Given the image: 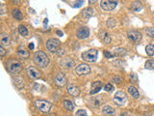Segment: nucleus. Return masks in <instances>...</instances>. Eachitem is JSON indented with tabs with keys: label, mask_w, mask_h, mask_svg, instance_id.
I'll list each match as a JSON object with an SVG mask.
<instances>
[{
	"label": "nucleus",
	"mask_w": 154,
	"mask_h": 116,
	"mask_svg": "<svg viewBox=\"0 0 154 116\" xmlns=\"http://www.w3.org/2000/svg\"><path fill=\"white\" fill-rule=\"evenodd\" d=\"M34 61H35V63L39 66V67L44 68L48 65L49 58L44 52L38 51V52H36L35 55H34Z\"/></svg>",
	"instance_id": "f257e3e1"
},
{
	"label": "nucleus",
	"mask_w": 154,
	"mask_h": 116,
	"mask_svg": "<svg viewBox=\"0 0 154 116\" xmlns=\"http://www.w3.org/2000/svg\"><path fill=\"white\" fill-rule=\"evenodd\" d=\"M7 69L9 72H11L12 74H18L22 69L21 67V64L18 60H15V59H10L8 60L7 62Z\"/></svg>",
	"instance_id": "f03ea898"
},
{
	"label": "nucleus",
	"mask_w": 154,
	"mask_h": 116,
	"mask_svg": "<svg viewBox=\"0 0 154 116\" xmlns=\"http://www.w3.org/2000/svg\"><path fill=\"white\" fill-rule=\"evenodd\" d=\"M35 105H36L37 109L42 113H48L52 107L51 103L44 101V100H39V101H36Z\"/></svg>",
	"instance_id": "7ed1b4c3"
},
{
	"label": "nucleus",
	"mask_w": 154,
	"mask_h": 116,
	"mask_svg": "<svg viewBox=\"0 0 154 116\" xmlns=\"http://www.w3.org/2000/svg\"><path fill=\"white\" fill-rule=\"evenodd\" d=\"M97 55H98L97 51H95V49H89V51L82 53V59H83L84 61L92 63L96 60Z\"/></svg>",
	"instance_id": "20e7f679"
},
{
	"label": "nucleus",
	"mask_w": 154,
	"mask_h": 116,
	"mask_svg": "<svg viewBox=\"0 0 154 116\" xmlns=\"http://www.w3.org/2000/svg\"><path fill=\"white\" fill-rule=\"evenodd\" d=\"M114 102L116 103L117 105L119 107H123L127 102V96L126 94L123 91L117 92L116 95L114 96Z\"/></svg>",
	"instance_id": "39448f33"
},
{
	"label": "nucleus",
	"mask_w": 154,
	"mask_h": 116,
	"mask_svg": "<svg viewBox=\"0 0 154 116\" xmlns=\"http://www.w3.org/2000/svg\"><path fill=\"white\" fill-rule=\"evenodd\" d=\"M100 5L104 11H112L118 6V0H101Z\"/></svg>",
	"instance_id": "423d86ee"
},
{
	"label": "nucleus",
	"mask_w": 154,
	"mask_h": 116,
	"mask_svg": "<svg viewBox=\"0 0 154 116\" xmlns=\"http://www.w3.org/2000/svg\"><path fill=\"white\" fill-rule=\"evenodd\" d=\"M46 47L49 51L57 52L59 51V47H60V41L54 38L49 39V40L46 42Z\"/></svg>",
	"instance_id": "0eeeda50"
},
{
	"label": "nucleus",
	"mask_w": 154,
	"mask_h": 116,
	"mask_svg": "<svg viewBox=\"0 0 154 116\" xmlns=\"http://www.w3.org/2000/svg\"><path fill=\"white\" fill-rule=\"evenodd\" d=\"M127 36H128V39L130 41H132L135 44H138L142 41V33L139 32L137 30H129L127 32Z\"/></svg>",
	"instance_id": "6e6552de"
},
{
	"label": "nucleus",
	"mask_w": 154,
	"mask_h": 116,
	"mask_svg": "<svg viewBox=\"0 0 154 116\" xmlns=\"http://www.w3.org/2000/svg\"><path fill=\"white\" fill-rule=\"evenodd\" d=\"M91 72V68L90 66H88L87 64H80L79 66H77L75 68V73L79 76H83V75H87Z\"/></svg>",
	"instance_id": "1a4fd4ad"
},
{
	"label": "nucleus",
	"mask_w": 154,
	"mask_h": 116,
	"mask_svg": "<svg viewBox=\"0 0 154 116\" xmlns=\"http://www.w3.org/2000/svg\"><path fill=\"white\" fill-rule=\"evenodd\" d=\"M90 35V29L86 27V26H82L77 30L76 32V36L78 39H81V40H83V39H86L88 38Z\"/></svg>",
	"instance_id": "9d476101"
},
{
	"label": "nucleus",
	"mask_w": 154,
	"mask_h": 116,
	"mask_svg": "<svg viewBox=\"0 0 154 116\" xmlns=\"http://www.w3.org/2000/svg\"><path fill=\"white\" fill-rule=\"evenodd\" d=\"M26 74H27V76L30 78H32V80H36V78L41 76V72L34 67H28L27 70H26Z\"/></svg>",
	"instance_id": "9b49d317"
},
{
	"label": "nucleus",
	"mask_w": 154,
	"mask_h": 116,
	"mask_svg": "<svg viewBox=\"0 0 154 116\" xmlns=\"http://www.w3.org/2000/svg\"><path fill=\"white\" fill-rule=\"evenodd\" d=\"M67 90L68 92V94L73 97H77L79 94H80V89H79L77 86L73 85V84H68L67 87Z\"/></svg>",
	"instance_id": "f8f14e48"
},
{
	"label": "nucleus",
	"mask_w": 154,
	"mask_h": 116,
	"mask_svg": "<svg viewBox=\"0 0 154 116\" xmlns=\"http://www.w3.org/2000/svg\"><path fill=\"white\" fill-rule=\"evenodd\" d=\"M98 36H99V39L101 40L104 44H110L111 43V37L109 35V33L107 31L105 30H101L98 34Z\"/></svg>",
	"instance_id": "ddd939ff"
},
{
	"label": "nucleus",
	"mask_w": 154,
	"mask_h": 116,
	"mask_svg": "<svg viewBox=\"0 0 154 116\" xmlns=\"http://www.w3.org/2000/svg\"><path fill=\"white\" fill-rule=\"evenodd\" d=\"M67 83V78L64 74H58L55 78V84L58 86H64Z\"/></svg>",
	"instance_id": "4468645a"
},
{
	"label": "nucleus",
	"mask_w": 154,
	"mask_h": 116,
	"mask_svg": "<svg viewBox=\"0 0 154 116\" xmlns=\"http://www.w3.org/2000/svg\"><path fill=\"white\" fill-rule=\"evenodd\" d=\"M89 103L92 107H98L100 105H102L104 103V100H103L102 97H94V98L90 100Z\"/></svg>",
	"instance_id": "2eb2a0df"
},
{
	"label": "nucleus",
	"mask_w": 154,
	"mask_h": 116,
	"mask_svg": "<svg viewBox=\"0 0 154 116\" xmlns=\"http://www.w3.org/2000/svg\"><path fill=\"white\" fill-rule=\"evenodd\" d=\"M102 84H103L102 81H100V80L94 81V82L92 84V90L90 91V94L94 95V94H96L97 92H99L102 87Z\"/></svg>",
	"instance_id": "dca6fc26"
},
{
	"label": "nucleus",
	"mask_w": 154,
	"mask_h": 116,
	"mask_svg": "<svg viewBox=\"0 0 154 116\" xmlns=\"http://www.w3.org/2000/svg\"><path fill=\"white\" fill-rule=\"evenodd\" d=\"M0 43H1V46L3 47H7L10 45V37L7 35V34H1L0 36Z\"/></svg>",
	"instance_id": "f3484780"
},
{
	"label": "nucleus",
	"mask_w": 154,
	"mask_h": 116,
	"mask_svg": "<svg viewBox=\"0 0 154 116\" xmlns=\"http://www.w3.org/2000/svg\"><path fill=\"white\" fill-rule=\"evenodd\" d=\"M102 112H103V114H105L107 116H113L115 114V109H114L112 107H110V105H105V107H103V109H102Z\"/></svg>",
	"instance_id": "a211bd4d"
},
{
	"label": "nucleus",
	"mask_w": 154,
	"mask_h": 116,
	"mask_svg": "<svg viewBox=\"0 0 154 116\" xmlns=\"http://www.w3.org/2000/svg\"><path fill=\"white\" fill-rule=\"evenodd\" d=\"M61 65H63L64 67L66 68H71L75 65V63H74L73 60L70 59V58H65V59L61 61Z\"/></svg>",
	"instance_id": "6ab92c4d"
},
{
	"label": "nucleus",
	"mask_w": 154,
	"mask_h": 116,
	"mask_svg": "<svg viewBox=\"0 0 154 116\" xmlns=\"http://www.w3.org/2000/svg\"><path fill=\"white\" fill-rule=\"evenodd\" d=\"M128 93L135 99H139L140 98L139 91L137 90V88L135 86H129L128 87Z\"/></svg>",
	"instance_id": "aec40b11"
},
{
	"label": "nucleus",
	"mask_w": 154,
	"mask_h": 116,
	"mask_svg": "<svg viewBox=\"0 0 154 116\" xmlns=\"http://www.w3.org/2000/svg\"><path fill=\"white\" fill-rule=\"evenodd\" d=\"M131 9L134 12H139L143 9V4L141 1H134L131 5Z\"/></svg>",
	"instance_id": "412c9836"
},
{
	"label": "nucleus",
	"mask_w": 154,
	"mask_h": 116,
	"mask_svg": "<svg viewBox=\"0 0 154 116\" xmlns=\"http://www.w3.org/2000/svg\"><path fill=\"white\" fill-rule=\"evenodd\" d=\"M17 55L19 56L20 58H22V59H27L29 58V51H26L25 49H19L17 51Z\"/></svg>",
	"instance_id": "4be33fe9"
},
{
	"label": "nucleus",
	"mask_w": 154,
	"mask_h": 116,
	"mask_svg": "<svg viewBox=\"0 0 154 116\" xmlns=\"http://www.w3.org/2000/svg\"><path fill=\"white\" fill-rule=\"evenodd\" d=\"M63 105H64V107H65L67 110H68V111H72V110L74 109L73 103L68 101V100H65V101L63 102Z\"/></svg>",
	"instance_id": "5701e85b"
},
{
	"label": "nucleus",
	"mask_w": 154,
	"mask_h": 116,
	"mask_svg": "<svg viewBox=\"0 0 154 116\" xmlns=\"http://www.w3.org/2000/svg\"><path fill=\"white\" fill-rule=\"evenodd\" d=\"M92 15H94V10H92V8H86V9L83 10V12H82V16H83L85 18H90Z\"/></svg>",
	"instance_id": "b1692460"
},
{
	"label": "nucleus",
	"mask_w": 154,
	"mask_h": 116,
	"mask_svg": "<svg viewBox=\"0 0 154 116\" xmlns=\"http://www.w3.org/2000/svg\"><path fill=\"white\" fill-rule=\"evenodd\" d=\"M12 14H13V17H14V18H15V20H22V18H23V16H22V14H21V12H20L18 9H15V10H13Z\"/></svg>",
	"instance_id": "393cba45"
},
{
	"label": "nucleus",
	"mask_w": 154,
	"mask_h": 116,
	"mask_svg": "<svg viewBox=\"0 0 154 116\" xmlns=\"http://www.w3.org/2000/svg\"><path fill=\"white\" fill-rule=\"evenodd\" d=\"M18 32L22 36H25V37L28 36V30L24 25H19V27H18Z\"/></svg>",
	"instance_id": "a878e982"
},
{
	"label": "nucleus",
	"mask_w": 154,
	"mask_h": 116,
	"mask_svg": "<svg viewBox=\"0 0 154 116\" xmlns=\"http://www.w3.org/2000/svg\"><path fill=\"white\" fill-rule=\"evenodd\" d=\"M145 51H147V55H149V56H152L154 55V46L153 45H148L145 47Z\"/></svg>",
	"instance_id": "bb28decb"
},
{
	"label": "nucleus",
	"mask_w": 154,
	"mask_h": 116,
	"mask_svg": "<svg viewBox=\"0 0 154 116\" xmlns=\"http://www.w3.org/2000/svg\"><path fill=\"white\" fill-rule=\"evenodd\" d=\"M114 54L117 55V56H123V55L126 54V51L124 49H117L114 51Z\"/></svg>",
	"instance_id": "cd10ccee"
},
{
	"label": "nucleus",
	"mask_w": 154,
	"mask_h": 116,
	"mask_svg": "<svg viewBox=\"0 0 154 116\" xmlns=\"http://www.w3.org/2000/svg\"><path fill=\"white\" fill-rule=\"evenodd\" d=\"M145 69H148V70H152L154 69V61L153 60H148V61L145 62Z\"/></svg>",
	"instance_id": "c85d7f7f"
},
{
	"label": "nucleus",
	"mask_w": 154,
	"mask_h": 116,
	"mask_svg": "<svg viewBox=\"0 0 154 116\" xmlns=\"http://www.w3.org/2000/svg\"><path fill=\"white\" fill-rule=\"evenodd\" d=\"M145 32L151 38H154V27H147L145 28Z\"/></svg>",
	"instance_id": "c756f323"
},
{
	"label": "nucleus",
	"mask_w": 154,
	"mask_h": 116,
	"mask_svg": "<svg viewBox=\"0 0 154 116\" xmlns=\"http://www.w3.org/2000/svg\"><path fill=\"white\" fill-rule=\"evenodd\" d=\"M107 25H108L110 28H114V27H115V25H116V20H115V18H109L108 22H107Z\"/></svg>",
	"instance_id": "7c9ffc66"
},
{
	"label": "nucleus",
	"mask_w": 154,
	"mask_h": 116,
	"mask_svg": "<svg viewBox=\"0 0 154 116\" xmlns=\"http://www.w3.org/2000/svg\"><path fill=\"white\" fill-rule=\"evenodd\" d=\"M104 89H105V91H107V92H112L114 90V87L111 83H107V84H105Z\"/></svg>",
	"instance_id": "2f4dec72"
},
{
	"label": "nucleus",
	"mask_w": 154,
	"mask_h": 116,
	"mask_svg": "<svg viewBox=\"0 0 154 116\" xmlns=\"http://www.w3.org/2000/svg\"><path fill=\"white\" fill-rule=\"evenodd\" d=\"M76 116H87V111L84 109H80L76 112Z\"/></svg>",
	"instance_id": "473e14b6"
},
{
	"label": "nucleus",
	"mask_w": 154,
	"mask_h": 116,
	"mask_svg": "<svg viewBox=\"0 0 154 116\" xmlns=\"http://www.w3.org/2000/svg\"><path fill=\"white\" fill-rule=\"evenodd\" d=\"M112 80H113L115 83H117V84H119V83H121V78H119V76H114V78H112Z\"/></svg>",
	"instance_id": "72a5a7b5"
},
{
	"label": "nucleus",
	"mask_w": 154,
	"mask_h": 116,
	"mask_svg": "<svg viewBox=\"0 0 154 116\" xmlns=\"http://www.w3.org/2000/svg\"><path fill=\"white\" fill-rule=\"evenodd\" d=\"M84 3V1H83V0H77V1L75 2V3H74L73 4V7H77V8H78V7H80V6H82V4H83Z\"/></svg>",
	"instance_id": "f704fd0d"
},
{
	"label": "nucleus",
	"mask_w": 154,
	"mask_h": 116,
	"mask_svg": "<svg viewBox=\"0 0 154 116\" xmlns=\"http://www.w3.org/2000/svg\"><path fill=\"white\" fill-rule=\"evenodd\" d=\"M5 54H6V51H5L4 47H3V46H1V47H0V56L3 57Z\"/></svg>",
	"instance_id": "c9c22d12"
},
{
	"label": "nucleus",
	"mask_w": 154,
	"mask_h": 116,
	"mask_svg": "<svg viewBox=\"0 0 154 116\" xmlns=\"http://www.w3.org/2000/svg\"><path fill=\"white\" fill-rule=\"evenodd\" d=\"M104 56L106 57V58H112L113 57V55L110 53L109 51H104Z\"/></svg>",
	"instance_id": "e433bc0d"
},
{
	"label": "nucleus",
	"mask_w": 154,
	"mask_h": 116,
	"mask_svg": "<svg viewBox=\"0 0 154 116\" xmlns=\"http://www.w3.org/2000/svg\"><path fill=\"white\" fill-rule=\"evenodd\" d=\"M130 78H131V80L133 81V82H136V81H137V76H136V75H135V74H132Z\"/></svg>",
	"instance_id": "4c0bfd02"
},
{
	"label": "nucleus",
	"mask_w": 154,
	"mask_h": 116,
	"mask_svg": "<svg viewBox=\"0 0 154 116\" xmlns=\"http://www.w3.org/2000/svg\"><path fill=\"white\" fill-rule=\"evenodd\" d=\"M57 53L59 55H64L65 54V51H64V49H59V51H57Z\"/></svg>",
	"instance_id": "58836bf2"
},
{
	"label": "nucleus",
	"mask_w": 154,
	"mask_h": 116,
	"mask_svg": "<svg viewBox=\"0 0 154 116\" xmlns=\"http://www.w3.org/2000/svg\"><path fill=\"white\" fill-rule=\"evenodd\" d=\"M11 1H12L13 3H15V4H19L20 3V0H11Z\"/></svg>",
	"instance_id": "ea45409f"
},
{
	"label": "nucleus",
	"mask_w": 154,
	"mask_h": 116,
	"mask_svg": "<svg viewBox=\"0 0 154 116\" xmlns=\"http://www.w3.org/2000/svg\"><path fill=\"white\" fill-rule=\"evenodd\" d=\"M57 34L59 36H63V32H62V31H60V30H57Z\"/></svg>",
	"instance_id": "a19ab883"
},
{
	"label": "nucleus",
	"mask_w": 154,
	"mask_h": 116,
	"mask_svg": "<svg viewBox=\"0 0 154 116\" xmlns=\"http://www.w3.org/2000/svg\"><path fill=\"white\" fill-rule=\"evenodd\" d=\"M29 49H34V44H30V45H29Z\"/></svg>",
	"instance_id": "79ce46f5"
},
{
	"label": "nucleus",
	"mask_w": 154,
	"mask_h": 116,
	"mask_svg": "<svg viewBox=\"0 0 154 116\" xmlns=\"http://www.w3.org/2000/svg\"><path fill=\"white\" fill-rule=\"evenodd\" d=\"M96 1H97V0H89V2H90L91 4H94Z\"/></svg>",
	"instance_id": "37998d69"
},
{
	"label": "nucleus",
	"mask_w": 154,
	"mask_h": 116,
	"mask_svg": "<svg viewBox=\"0 0 154 116\" xmlns=\"http://www.w3.org/2000/svg\"><path fill=\"white\" fill-rule=\"evenodd\" d=\"M48 22V20H47V18H46V20H44V23H47Z\"/></svg>",
	"instance_id": "c03bdc74"
}]
</instances>
